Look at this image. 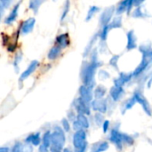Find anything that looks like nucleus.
<instances>
[{"instance_id":"obj_1","label":"nucleus","mask_w":152,"mask_h":152,"mask_svg":"<svg viewBox=\"0 0 152 152\" xmlns=\"http://www.w3.org/2000/svg\"><path fill=\"white\" fill-rule=\"evenodd\" d=\"M102 62L98 58V50L94 48L90 53V61H84L81 69V80L83 85L93 89L95 86V74Z\"/></svg>"},{"instance_id":"obj_2","label":"nucleus","mask_w":152,"mask_h":152,"mask_svg":"<svg viewBox=\"0 0 152 152\" xmlns=\"http://www.w3.org/2000/svg\"><path fill=\"white\" fill-rule=\"evenodd\" d=\"M65 142V131L59 126H54L52 132V145L50 148V152H63Z\"/></svg>"},{"instance_id":"obj_3","label":"nucleus","mask_w":152,"mask_h":152,"mask_svg":"<svg viewBox=\"0 0 152 152\" xmlns=\"http://www.w3.org/2000/svg\"><path fill=\"white\" fill-rule=\"evenodd\" d=\"M86 137L87 135L85 130H79L75 132L72 140L74 152H86L88 145Z\"/></svg>"},{"instance_id":"obj_4","label":"nucleus","mask_w":152,"mask_h":152,"mask_svg":"<svg viewBox=\"0 0 152 152\" xmlns=\"http://www.w3.org/2000/svg\"><path fill=\"white\" fill-rule=\"evenodd\" d=\"M109 141L113 143L116 148L118 151H122L123 150V133H121L119 131V127L118 126H114L110 132V135H109Z\"/></svg>"},{"instance_id":"obj_5","label":"nucleus","mask_w":152,"mask_h":152,"mask_svg":"<svg viewBox=\"0 0 152 152\" xmlns=\"http://www.w3.org/2000/svg\"><path fill=\"white\" fill-rule=\"evenodd\" d=\"M114 13H116V7L114 5L107 7L106 9L103 10V12H102V14L100 16V19H99L101 28L108 26L111 22V20H113Z\"/></svg>"},{"instance_id":"obj_6","label":"nucleus","mask_w":152,"mask_h":152,"mask_svg":"<svg viewBox=\"0 0 152 152\" xmlns=\"http://www.w3.org/2000/svg\"><path fill=\"white\" fill-rule=\"evenodd\" d=\"M73 105H74V108H75L76 111L77 112V114H83L86 116L91 115V104L85 102L80 97L77 98L74 101Z\"/></svg>"},{"instance_id":"obj_7","label":"nucleus","mask_w":152,"mask_h":152,"mask_svg":"<svg viewBox=\"0 0 152 152\" xmlns=\"http://www.w3.org/2000/svg\"><path fill=\"white\" fill-rule=\"evenodd\" d=\"M133 96L135 98L137 103H139L142 110H144V112L148 115V116H151L152 115V110H151V104L150 102H148V100L145 98V96L142 94L141 91L139 90H136L134 92V94Z\"/></svg>"},{"instance_id":"obj_8","label":"nucleus","mask_w":152,"mask_h":152,"mask_svg":"<svg viewBox=\"0 0 152 152\" xmlns=\"http://www.w3.org/2000/svg\"><path fill=\"white\" fill-rule=\"evenodd\" d=\"M109 104H108V100L107 99H94L91 102V109L94 110L96 113H101V114H105L108 111Z\"/></svg>"},{"instance_id":"obj_9","label":"nucleus","mask_w":152,"mask_h":152,"mask_svg":"<svg viewBox=\"0 0 152 152\" xmlns=\"http://www.w3.org/2000/svg\"><path fill=\"white\" fill-rule=\"evenodd\" d=\"M40 62L37 60H33L30 61V63L28 64V66L27 67V69L20 74V78H19V83H22L25 79H27L29 76H31L39 67Z\"/></svg>"},{"instance_id":"obj_10","label":"nucleus","mask_w":152,"mask_h":152,"mask_svg":"<svg viewBox=\"0 0 152 152\" xmlns=\"http://www.w3.org/2000/svg\"><path fill=\"white\" fill-rule=\"evenodd\" d=\"M21 1H18L17 3L14 4L12 9L11 10L10 13L8 14V16L4 20V22L5 25H8V26H11L12 23H14V21L17 20V17H18V14H19V9H20V6L21 4Z\"/></svg>"},{"instance_id":"obj_11","label":"nucleus","mask_w":152,"mask_h":152,"mask_svg":"<svg viewBox=\"0 0 152 152\" xmlns=\"http://www.w3.org/2000/svg\"><path fill=\"white\" fill-rule=\"evenodd\" d=\"M78 93H79V97L81 99H83L85 102H88L91 104V102L94 101L93 98L94 97V92H93V89L82 85L79 89H78Z\"/></svg>"},{"instance_id":"obj_12","label":"nucleus","mask_w":152,"mask_h":152,"mask_svg":"<svg viewBox=\"0 0 152 152\" xmlns=\"http://www.w3.org/2000/svg\"><path fill=\"white\" fill-rule=\"evenodd\" d=\"M71 44L69 34V33H61L55 37V45L61 47V49H65L69 47Z\"/></svg>"},{"instance_id":"obj_13","label":"nucleus","mask_w":152,"mask_h":152,"mask_svg":"<svg viewBox=\"0 0 152 152\" xmlns=\"http://www.w3.org/2000/svg\"><path fill=\"white\" fill-rule=\"evenodd\" d=\"M133 77H134L133 72H131V73L121 72L119 74V76L117 78L114 79V86L123 87L126 84H127L128 82H130Z\"/></svg>"},{"instance_id":"obj_14","label":"nucleus","mask_w":152,"mask_h":152,"mask_svg":"<svg viewBox=\"0 0 152 152\" xmlns=\"http://www.w3.org/2000/svg\"><path fill=\"white\" fill-rule=\"evenodd\" d=\"M25 142L28 145H32V146H40L42 143V137H41V133L40 132H37V133H32L28 135H27V137L25 138Z\"/></svg>"},{"instance_id":"obj_15","label":"nucleus","mask_w":152,"mask_h":152,"mask_svg":"<svg viewBox=\"0 0 152 152\" xmlns=\"http://www.w3.org/2000/svg\"><path fill=\"white\" fill-rule=\"evenodd\" d=\"M36 24V19L34 17H29L23 22H21V35L25 36L33 31Z\"/></svg>"},{"instance_id":"obj_16","label":"nucleus","mask_w":152,"mask_h":152,"mask_svg":"<svg viewBox=\"0 0 152 152\" xmlns=\"http://www.w3.org/2000/svg\"><path fill=\"white\" fill-rule=\"evenodd\" d=\"M126 38L127 43L126 48L127 51H132L137 48V37L134 29H131L126 33Z\"/></svg>"},{"instance_id":"obj_17","label":"nucleus","mask_w":152,"mask_h":152,"mask_svg":"<svg viewBox=\"0 0 152 152\" xmlns=\"http://www.w3.org/2000/svg\"><path fill=\"white\" fill-rule=\"evenodd\" d=\"M150 63L151 62V60L149 59H146V58H142L140 64L137 66V68L133 71V75H134V77H139L140 76H142L144 71H146V69L149 68L150 66Z\"/></svg>"},{"instance_id":"obj_18","label":"nucleus","mask_w":152,"mask_h":152,"mask_svg":"<svg viewBox=\"0 0 152 152\" xmlns=\"http://www.w3.org/2000/svg\"><path fill=\"white\" fill-rule=\"evenodd\" d=\"M125 94L124 87L121 86H112L110 90V96L113 102H118Z\"/></svg>"},{"instance_id":"obj_19","label":"nucleus","mask_w":152,"mask_h":152,"mask_svg":"<svg viewBox=\"0 0 152 152\" xmlns=\"http://www.w3.org/2000/svg\"><path fill=\"white\" fill-rule=\"evenodd\" d=\"M110 148V143L106 141H101L94 143L91 147L90 152H104L107 151Z\"/></svg>"},{"instance_id":"obj_20","label":"nucleus","mask_w":152,"mask_h":152,"mask_svg":"<svg viewBox=\"0 0 152 152\" xmlns=\"http://www.w3.org/2000/svg\"><path fill=\"white\" fill-rule=\"evenodd\" d=\"M139 51L142 54V58L152 59V46L151 44H143L139 46Z\"/></svg>"},{"instance_id":"obj_21","label":"nucleus","mask_w":152,"mask_h":152,"mask_svg":"<svg viewBox=\"0 0 152 152\" xmlns=\"http://www.w3.org/2000/svg\"><path fill=\"white\" fill-rule=\"evenodd\" d=\"M61 52H62V49L57 45H53L48 52L47 53V59L50 60V61H54L56 59H58L61 54Z\"/></svg>"},{"instance_id":"obj_22","label":"nucleus","mask_w":152,"mask_h":152,"mask_svg":"<svg viewBox=\"0 0 152 152\" xmlns=\"http://www.w3.org/2000/svg\"><path fill=\"white\" fill-rule=\"evenodd\" d=\"M42 146H44L45 148L50 150L51 145H52V132L50 130H46L43 135H42Z\"/></svg>"},{"instance_id":"obj_23","label":"nucleus","mask_w":152,"mask_h":152,"mask_svg":"<svg viewBox=\"0 0 152 152\" xmlns=\"http://www.w3.org/2000/svg\"><path fill=\"white\" fill-rule=\"evenodd\" d=\"M98 37H99V33L94 34V37H92V39L90 40V42L87 44V45H86V48H85L84 53H83V57H84V58H86V57H87L88 55H90V53H91L92 51L94 50V49H93V46H94V43H95V41L97 40Z\"/></svg>"},{"instance_id":"obj_24","label":"nucleus","mask_w":152,"mask_h":152,"mask_svg":"<svg viewBox=\"0 0 152 152\" xmlns=\"http://www.w3.org/2000/svg\"><path fill=\"white\" fill-rule=\"evenodd\" d=\"M106 94H107V88L102 85L97 86L94 90V96L97 100L103 99V97L106 95Z\"/></svg>"},{"instance_id":"obj_25","label":"nucleus","mask_w":152,"mask_h":152,"mask_svg":"<svg viewBox=\"0 0 152 152\" xmlns=\"http://www.w3.org/2000/svg\"><path fill=\"white\" fill-rule=\"evenodd\" d=\"M77 120L79 123V125L81 126L82 129L83 130L88 129L89 126H90V122H89V119H88L87 116L83 115V114H77Z\"/></svg>"},{"instance_id":"obj_26","label":"nucleus","mask_w":152,"mask_h":152,"mask_svg":"<svg viewBox=\"0 0 152 152\" xmlns=\"http://www.w3.org/2000/svg\"><path fill=\"white\" fill-rule=\"evenodd\" d=\"M128 2H129V0H125V1H121V2H119L118 4V5L116 7V14H117V16H120L125 12L127 11Z\"/></svg>"},{"instance_id":"obj_27","label":"nucleus","mask_w":152,"mask_h":152,"mask_svg":"<svg viewBox=\"0 0 152 152\" xmlns=\"http://www.w3.org/2000/svg\"><path fill=\"white\" fill-rule=\"evenodd\" d=\"M135 103H137V102H136V100H135V98L134 96H132L131 98H129L128 100H126L124 102L123 106H122V114L124 115L127 110H131L135 105Z\"/></svg>"},{"instance_id":"obj_28","label":"nucleus","mask_w":152,"mask_h":152,"mask_svg":"<svg viewBox=\"0 0 152 152\" xmlns=\"http://www.w3.org/2000/svg\"><path fill=\"white\" fill-rule=\"evenodd\" d=\"M44 3L43 0H30L28 3V9L33 11L34 14H37L38 12L40 5Z\"/></svg>"},{"instance_id":"obj_29","label":"nucleus","mask_w":152,"mask_h":152,"mask_svg":"<svg viewBox=\"0 0 152 152\" xmlns=\"http://www.w3.org/2000/svg\"><path fill=\"white\" fill-rule=\"evenodd\" d=\"M132 16L134 18H146V17H149L150 14L148 12H146L145 11H143L142 6H139V7H136L133 11Z\"/></svg>"},{"instance_id":"obj_30","label":"nucleus","mask_w":152,"mask_h":152,"mask_svg":"<svg viewBox=\"0 0 152 152\" xmlns=\"http://www.w3.org/2000/svg\"><path fill=\"white\" fill-rule=\"evenodd\" d=\"M101 10V8L99 7V6H97V5H92V6H90V8H89V10H88V12H87V14H86V21H90L91 20V19H93V17L99 12Z\"/></svg>"},{"instance_id":"obj_31","label":"nucleus","mask_w":152,"mask_h":152,"mask_svg":"<svg viewBox=\"0 0 152 152\" xmlns=\"http://www.w3.org/2000/svg\"><path fill=\"white\" fill-rule=\"evenodd\" d=\"M110 29L113 28H119L122 27V16H116L113 18L111 22L109 24Z\"/></svg>"},{"instance_id":"obj_32","label":"nucleus","mask_w":152,"mask_h":152,"mask_svg":"<svg viewBox=\"0 0 152 152\" xmlns=\"http://www.w3.org/2000/svg\"><path fill=\"white\" fill-rule=\"evenodd\" d=\"M110 30V28L109 25L101 28V30L99 31V37H100V39H101L102 42H105L107 40Z\"/></svg>"},{"instance_id":"obj_33","label":"nucleus","mask_w":152,"mask_h":152,"mask_svg":"<svg viewBox=\"0 0 152 152\" xmlns=\"http://www.w3.org/2000/svg\"><path fill=\"white\" fill-rule=\"evenodd\" d=\"M69 9H70V2L68 0L64 3L63 4V9H62V12H61V22L62 23L65 20V18L67 17L69 12Z\"/></svg>"},{"instance_id":"obj_34","label":"nucleus","mask_w":152,"mask_h":152,"mask_svg":"<svg viewBox=\"0 0 152 152\" xmlns=\"http://www.w3.org/2000/svg\"><path fill=\"white\" fill-rule=\"evenodd\" d=\"M22 57H23V53L21 51H19L16 53L14 61H13V67H14V69L16 72H19V64L22 61Z\"/></svg>"},{"instance_id":"obj_35","label":"nucleus","mask_w":152,"mask_h":152,"mask_svg":"<svg viewBox=\"0 0 152 152\" xmlns=\"http://www.w3.org/2000/svg\"><path fill=\"white\" fill-rule=\"evenodd\" d=\"M123 142L127 146H132L134 144V138L132 135L123 133Z\"/></svg>"},{"instance_id":"obj_36","label":"nucleus","mask_w":152,"mask_h":152,"mask_svg":"<svg viewBox=\"0 0 152 152\" xmlns=\"http://www.w3.org/2000/svg\"><path fill=\"white\" fill-rule=\"evenodd\" d=\"M12 3V1H11V0H0V13H1V17L4 15V10L6 8H8Z\"/></svg>"},{"instance_id":"obj_37","label":"nucleus","mask_w":152,"mask_h":152,"mask_svg":"<svg viewBox=\"0 0 152 152\" xmlns=\"http://www.w3.org/2000/svg\"><path fill=\"white\" fill-rule=\"evenodd\" d=\"M11 152H25L23 144L20 142H15L11 149Z\"/></svg>"},{"instance_id":"obj_38","label":"nucleus","mask_w":152,"mask_h":152,"mask_svg":"<svg viewBox=\"0 0 152 152\" xmlns=\"http://www.w3.org/2000/svg\"><path fill=\"white\" fill-rule=\"evenodd\" d=\"M61 126H62V129L65 131V133L70 132V130H71V125H70V122L69 121L68 118H62V120H61Z\"/></svg>"},{"instance_id":"obj_39","label":"nucleus","mask_w":152,"mask_h":152,"mask_svg":"<svg viewBox=\"0 0 152 152\" xmlns=\"http://www.w3.org/2000/svg\"><path fill=\"white\" fill-rule=\"evenodd\" d=\"M94 121H95V123H96L97 126L102 125L104 123V121H105L103 115L101 114V113H95L94 114Z\"/></svg>"},{"instance_id":"obj_40","label":"nucleus","mask_w":152,"mask_h":152,"mask_svg":"<svg viewBox=\"0 0 152 152\" xmlns=\"http://www.w3.org/2000/svg\"><path fill=\"white\" fill-rule=\"evenodd\" d=\"M119 57H120L119 55H114V56H112L111 59L110 60V66H112V67L115 68L116 69H118V62Z\"/></svg>"},{"instance_id":"obj_41","label":"nucleus","mask_w":152,"mask_h":152,"mask_svg":"<svg viewBox=\"0 0 152 152\" xmlns=\"http://www.w3.org/2000/svg\"><path fill=\"white\" fill-rule=\"evenodd\" d=\"M1 38H2V43H3V45H10V43H9V41H10V37H9V36L7 35V34H4V33H2V36H1Z\"/></svg>"},{"instance_id":"obj_42","label":"nucleus","mask_w":152,"mask_h":152,"mask_svg":"<svg viewBox=\"0 0 152 152\" xmlns=\"http://www.w3.org/2000/svg\"><path fill=\"white\" fill-rule=\"evenodd\" d=\"M110 77V75L109 72H107V71H105V70H100V71H99V77H100L102 80H106V79H108Z\"/></svg>"},{"instance_id":"obj_43","label":"nucleus","mask_w":152,"mask_h":152,"mask_svg":"<svg viewBox=\"0 0 152 152\" xmlns=\"http://www.w3.org/2000/svg\"><path fill=\"white\" fill-rule=\"evenodd\" d=\"M77 115H76L73 110L69 111V113H68V119H69V121L71 122V123H73L77 119Z\"/></svg>"},{"instance_id":"obj_44","label":"nucleus","mask_w":152,"mask_h":152,"mask_svg":"<svg viewBox=\"0 0 152 152\" xmlns=\"http://www.w3.org/2000/svg\"><path fill=\"white\" fill-rule=\"evenodd\" d=\"M110 122L109 120H105L104 123L102 124V131L104 134H107V132L110 130Z\"/></svg>"},{"instance_id":"obj_45","label":"nucleus","mask_w":152,"mask_h":152,"mask_svg":"<svg viewBox=\"0 0 152 152\" xmlns=\"http://www.w3.org/2000/svg\"><path fill=\"white\" fill-rule=\"evenodd\" d=\"M7 51L9 53H14L17 49V43H12V44H10L8 46H7Z\"/></svg>"},{"instance_id":"obj_46","label":"nucleus","mask_w":152,"mask_h":152,"mask_svg":"<svg viewBox=\"0 0 152 152\" xmlns=\"http://www.w3.org/2000/svg\"><path fill=\"white\" fill-rule=\"evenodd\" d=\"M133 7H134V0H129V2H128V7H127V11H126V13H127V15L131 13Z\"/></svg>"},{"instance_id":"obj_47","label":"nucleus","mask_w":152,"mask_h":152,"mask_svg":"<svg viewBox=\"0 0 152 152\" xmlns=\"http://www.w3.org/2000/svg\"><path fill=\"white\" fill-rule=\"evenodd\" d=\"M38 152H50V150H48V149L45 148L44 146L40 145L38 147Z\"/></svg>"},{"instance_id":"obj_48","label":"nucleus","mask_w":152,"mask_h":152,"mask_svg":"<svg viewBox=\"0 0 152 152\" xmlns=\"http://www.w3.org/2000/svg\"><path fill=\"white\" fill-rule=\"evenodd\" d=\"M0 152H11V150L6 146H3L0 148Z\"/></svg>"},{"instance_id":"obj_49","label":"nucleus","mask_w":152,"mask_h":152,"mask_svg":"<svg viewBox=\"0 0 152 152\" xmlns=\"http://www.w3.org/2000/svg\"><path fill=\"white\" fill-rule=\"evenodd\" d=\"M63 152H71V151H70L69 149H64Z\"/></svg>"},{"instance_id":"obj_50","label":"nucleus","mask_w":152,"mask_h":152,"mask_svg":"<svg viewBox=\"0 0 152 152\" xmlns=\"http://www.w3.org/2000/svg\"><path fill=\"white\" fill-rule=\"evenodd\" d=\"M151 63H152V59H151Z\"/></svg>"}]
</instances>
